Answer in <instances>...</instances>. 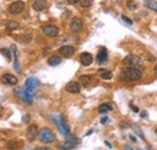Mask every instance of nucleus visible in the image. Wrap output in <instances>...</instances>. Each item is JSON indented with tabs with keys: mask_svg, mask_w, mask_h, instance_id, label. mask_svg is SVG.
Instances as JSON below:
<instances>
[{
	"mask_svg": "<svg viewBox=\"0 0 157 150\" xmlns=\"http://www.w3.org/2000/svg\"><path fill=\"white\" fill-rule=\"evenodd\" d=\"M155 73H156V76H157V65L155 67Z\"/></svg>",
	"mask_w": 157,
	"mask_h": 150,
	"instance_id": "nucleus-34",
	"label": "nucleus"
},
{
	"mask_svg": "<svg viewBox=\"0 0 157 150\" xmlns=\"http://www.w3.org/2000/svg\"><path fill=\"white\" fill-rule=\"evenodd\" d=\"M77 143H74L73 141H66V143L64 144H59L58 148H62V149H71V148H75Z\"/></svg>",
	"mask_w": 157,
	"mask_h": 150,
	"instance_id": "nucleus-21",
	"label": "nucleus"
},
{
	"mask_svg": "<svg viewBox=\"0 0 157 150\" xmlns=\"http://www.w3.org/2000/svg\"><path fill=\"white\" fill-rule=\"evenodd\" d=\"M17 147V144L15 143V142H10L9 144H7V148H16Z\"/></svg>",
	"mask_w": 157,
	"mask_h": 150,
	"instance_id": "nucleus-30",
	"label": "nucleus"
},
{
	"mask_svg": "<svg viewBox=\"0 0 157 150\" xmlns=\"http://www.w3.org/2000/svg\"><path fill=\"white\" fill-rule=\"evenodd\" d=\"M1 53H2V56H5L6 57V60H11V53H10V51L7 50V49H1V51H0Z\"/></svg>",
	"mask_w": 157,
	"mask_h": 150,
	"instance_id": "nucleus-26",
	"label": "nucleus"
},
{
	"mask_svg": "<svg viewBox=\"0 0 157 150\" xmlns=\"http://www.w3.org/2000/svg\"><path fill=\"white\" fill-rule=\"evenodd\" d=\"M1 81L4 84H7V85H16L18 82V79L16 76L11 75V74H5V75H2Z\"/></svg>",
	"mask_w": 157,
	"mask_h": 150,
	"instance_id": "nucleus-14",
	"label": "nucleus"
},
{
	"mask_svg": "<svg viewBox=\"0 0 157 150\" xmlns=\"http://www.w3.org/2000/svg\"><path fill=\"white\" fill-rule=\"evenodd\" d=\"M6 28L10 30H13V29H17L18 28V23L16 21H9L6 23Z\"/></svg>",
	"mask_w": 157,
	"mask_h": 150,
	"instance_id": "nucleus-24",
	"label": "nucleus"
},
{
	"mask_svg": "<svg viewBox=\"0 0 157 150\" xmlns=\"http://www.w3.org/2000/svg\"><path fill=\"white\" fill-rule=\"evenodd\" d=\"M121 78L127 81H138L141 78V71L135 67H127L121 71Z\"/></svg>",
	"mask_w": 157,
	"mask_h": 150,
	"instance_id": "nucleus-1",
	"label": "nucleus"
},
{
	"mask_svg": "<svg viewBox=\"0 0 157 150\" xmlns=\"http://www.w3.org/2000/svg\"><path fill=\"white\" fill-rule=\"evenodd\" d=\"M79 4L82 7H90L93 4V0H79Z\"/></svg>",
	"mask_w": 157,
	"mask_h": 150,
	"instance_id": "nucleus-25",
	"label": "nucleus"
},
{
	"mask_svg": "<svg viewBox=\"0 0 157 150\" xmlns=\"http://www.w3.org/2000/svg\"><path fill=\"white\" fill-rule=\"evenodd\" d=\"M106 60H108V50L105 47H103V49H100V51L97 55V60H98V63H104Z\"/></svg>",
	"mask_w": 157,
	"mask_h": 150,
	"instance_id": "nucleus-16",
	"label": "nucleus"
},
{
	"mask_svg": "<svg viewBox=\"0 0 157 150\" xmlns=\"http://www.w3.org/2000/svg\"><path fill=\"white\" fill-rule=\"evenodd\" d=\"M82 26H84V23H82V21H81L79 17L71 18V21H70V23H69L70 30H71L73 33H79V31H81Z\"/></svg>",
	"mask_w": 157,
	"mask_h": 150,
	"instance_id": "nucleus-7",
	"label": "nucleus"
},
{
	"mask_svg": "<svg viewBox=\"0 0 157 150\" xmlns=\"http://www.w3.org/2000/svg\"><path fill=\"white\" fill-rule=\"evenodd\" d=\"M58 52L62 55L63 57L69 58V57H71V56L75 53V47H74V46H70V45L62 46V47L59 49V51H58Z\"/></svg>",
	"mask_w": 157,
	"mask_h": 150,
	"instance_id": "nucleus-11",
	"label": "nucleus"
},
{
	"mask_svg": "<svg viewBox=\"0 0 157 150\" xmlns=\"http://www.w3.org/2000/svg\"><path fill=\"white\" fill-rule=\"evenodd\" d=\"M65 90L68 91V92H70V93H79L80 90H81V86H80L79 82L71 81V82H69V84L65 86Z\"/></svg>",
	"mask_w": 157,
	"mask_h": 150,
	"instance_id": "nucleus-13",
	"label": "nucleus"
},
{
	"mask_svg": "<svg viewBox=\"0 0 157 150\" xmlns=\"http://www.w3.org/2000/svg\"><path fill=\"white\" fill-rule=\"evenodd\" d=\"M37 136H39V139L42 143H45V144H50V143H52L56 139L55 133L50 128H42V130H40Z\"/></svg>",
	"mask_w": 157,
	"mask_h": 150,
	"instance_id": "nucleus-2",
	"label": "nucleus"
},
{
	"mask_svg": "<svg viewBox=\"0 0 157 150\" xmlns=\"http://www.w3.org/2000/svg\"><path fill=\"white\" fill-rule=\"evenodd\" d=\"M79 81L81 82L82 86H88L92 82V76L91 75H82V76H80Z\"/></svg>",
	"mask_w": 157,
	"mask_h": 150,
	"instance_id": "nucleus-18",
	"label": "nucleus"
},
{
	"mask_svg": "<svg viewBox=\"0 0 157 150\" xmlns=\"http://www.w3.org/2000/svg\"><path fill=\"white\" fill-rule=\"evenodd\" d=\"M15 93H16V96H18L21 99H23L24 102H27V103H29L30 104L31 102H33V97H31L30 94H28V92L26 91V89L23 90V89H16L15 90Z\"/></svg>",
	"mask_w": 157,
	"mask_h": 150,
	"instance_id": "nucleus-10",
	"label": "nucleus"
},
{
	"mask_svg": "<svg viewBox=\"0 0 157 150\" xmlns=\"http://www.w3.org/2000/svg\"><path fill=\"white\" fill-rule=\"evenodd\" d=\"M127 5H128V7L132 9V10H135V9H137V5H135L134 1H130V0H129V1L127 2Z\"/></svg>",
	"mask_w": 157,
	"mask_h": 150,
	"instance_id": "nucleus-27",
	"label": "nucleus"
},
{
	"mask_svg": "<svg viewBox=\"0 0 157 150\" xmlns=\"http://www.w3.org/2000/svg\"><path fill=\"white\" fill-rule=\"evenodd\" d=\"M53 119L56 121V123L58 125V127L61 128V132H62L65 137H69V136H70V128H69V125L66 123V121L64 120V118H61L59 121L57 120L55 116H53Z\"/></svg>",
	"mask_w": 157,
	"mask_h": 150,
	"instance_id": "nucleus-8",
	"label": "nucleus"
},
{
	"mask_svg": "<svg viewBox=\"0 0 157 150\" xmlns=\"http://www.w3.org/2000/svg\"><path fill=\"white\" fill-rule=\"evenodd\" d=\"M69 4H76V2H79V0H66Z\"/></svg>",
	"mask_w": 157,
	"mask_h": 150,
	"instance_id": "nucleus-32",
	"label": "nucleus"
},
{
	"mask_svg": "<svg viewBox=\"0 0 157 150\" xmlns=\"http://www.w3.org/2000/svg\"><path fill=\"white\" fill-rule=\"evenodd\" d=\"M42 33L47 38H56L58 35L59 30H58V28L56 26H53V24H46V26L42 27Z\"/></svg>",
	"mask_w": 157,
	"mask_h": 150,
	"instance_id": "nucleus-5",
	"label": "nucleus"
},
{
	"mask_svg": "<svg viewBox=\"0 0 157 150\" xmlns=\"http://www.w3.org/2000/svg\"><path fill=\"white\" fill-rule=\"evenodd\" d=\"M23 10H24V2H23V1H15V2H12V4L9 6V11H10V13H12V15L21 13Z\"/></svg>",
	"mask_w": 157,
	"mask_h": 150,
	"instance_id": "nucleus-6",
	"label": "nucleus"
},
{
	"mask_svg": "<svg viewBox=\"0 0 157 150\" xmlns=\"http://www.w3.org/2000/svg\"><path fill=\"white\" fill-rule=\"evenodd\" d=\"M92 60H93V57H92V55H91V53H88V52H84V53H81L80 62H81V64H82L84 67H88V65H91Z\"/></svg>",
	"mask_w": 157,
	"mask_h": 150,
	"instance_id": "nucleus-12",
	"label": "nucleus"
},
{
	"mask_svg": "<svg viewBox=\"0 0 157 150\" xmlns=\"http://www.w3.org/2000/svg\"><path fill=\"white\" fill-rule=\"evenodd\" d=\"M108 121H109V119H108V118H103V119L100 120V123H103V125H105V123H106Z\"/></svg>",
	"mask_w": 157,
	"mask_h": 150,
	"instance_id": "nucleus-31",
	"label": "nucleus"
},
{
	"mask_svg": "<svg viewBox=\"0 0 157 150\" xmlns=\"http://www.w3.org/2000/svg\"><path fill=\"white\" fill-rule=\"evenodd\" d=\"M156 136H157V130H156Z\"/></svg>",
	"mask_w": 157,
	"mask_h": 150,
	"instance_id": "nucleus-36",
	"label": "nucleus"
},
{
	"mask_svg": "<svg viewBox=\"0 0 157 150\" xmlns=\"http://www.w3.org/2000/svg\"><path fill=\"white\" fill-rule=\"evenodd\" d=\"M122 20L125 21V22L127 23V24H129V26H130V24H133L132 20H129V18H128V17H126V16H122Z\"/></svg>",
	"mask_w": 157,
	"mask_h": 150,
	"instance_id": "nucleus-28",
	"label": "nucleus"
},
{
	"mask_svg": "<svg viewBox=\"0 0 157 150\" xmlns=\"http://www.w3.org/2000/svg\"><path fill=\"white\" fill-rule=\"evenodd\" d=\"M145 5L151 9L152 11L157 12V1H154V0H145Z\"/></svg>",
	"mask_w": 157,
	"mask_h": 150,
	"instance_id": "nucleus-23",
	"label": "nucleus"
},
{
	"mask_svg": "<svg viewBox=\"0 0 157 150\" xmlns=\"http://www.w3.org/2000/svg\"><path fill=\"white\" fill-rule=\"evenodd\" d=\"M123 63L127 67H135V68H138V67H140L143 64V60H141L140 57H138L135 55H128L123 60Z\"/></svg>",
	"mask_w": 157,
	"mask_h": 150,
	"instance_id": "nucleus-3",
	"label": "nucleus"
},
{
	"mask_svg": "<svg viewBox=\"0 0 157 150\" xmlns=\"http://www.w3.org/2000/svg\"><path fill=\"white\" fill-rule=\"evenodd\" d=\"M37 134H39V133H37V126H36V125H29L28 128H27V132H26L27 139H28L29 142H33V141L36 138Z\"/></svg>",
	"mask_w": 157,
	"mask_h": 150,
	"instance_id": "nucleus-9",
	"label": "nucleus"
},
{
	"mask_svg": "<svg viewBox=\"0 0 157 150\" xmlns=\"http://www.w3.org/2000/svg\"><path fill=\"white\" fill-rule=\"evenodd\" d=\"M12 51H13V56H15V69L18 71L20 70V63H18V53H17V47L15 45H12Z\"/></svg>",
	"mask_w": 157,
	"mask_h": 150,
	"instance_id": "nucleus-20",
	"label": "nucleus"
},
{
	"mask_svg": "<svg viewBox=\"0 0 157 150\" xmlns=\"http://www.w3.org/2000/svg\"><path fill=\"white\" fill-rule=\"evenodd\" d=\"M46 6H47L46 0H35L34 4H33V9L35 11H42V10L46 9Z\"/></svg>",
	"mask_w": 157,
	"mask_h": 150,
	"instance_id": "nucleus-15",
	"label": "nucleus"
},
{
	"mask_svg": "<svg viewBox=\"0 0 157 150\" xmlns=\"http://www.w3.org/2000/svg\"><path fill=\"white\" fill-rule=\"evenodd\" d=\"M29 119H30L29 115H24V116L22 118V121H23L24 123H28V122H29Z\"/></svg>",
	"mask_w": 157,
	"mask_h": 150,
	"instance_id": "nucleus-29",
	"label": "nucleus"
},
{
	"mask_svg": "<svg viewBox=\"0 0 157 150\" xmlns=\"http://www.w3.org/2000/svg\"><path fill=\"white\" fill-rule=\"evenodd\" d=\"M39 86V80L34 76H30L26 80V91L28 92V94H30L31 97H34V90Z\"/></svg>",
	"mask_w": 157,
	"mask_h": 150,
	"instance_id": "nucleus-4",
	"label": "nucleus"
},
{
	"mask_svg": "<svg viewBox=\"0 0 157 150\" xmlns=\"http://www.w3.org/2000/svg\"><path fill=\"white\" fill-rule=\"evenodd\" d=\"M98 73H99L100 78L104 79V80H110L112 78V73L110 70H108V69H99Z\"/></svg>",
	"mask_w": 157,
	"mask_h": 150,
	"instance_id": "nucleus-17",
	"label": "nucleus"
},
{
	"mask_svg": "<svg viewBox=\"0 0 157 150\" xmlns=\"http://www.w3.org/2000/svg\"><path fill=\"white\" fill-rule=\"evenodd\" d=\"M0 112H1V107H0Z\"/></svg>",
	"mask_w": 157,
	"mask_h": 150,
	"instance_id": "nucleus-35",
	"label": "nucleus"
},
{
	"mask_svg": "<svg viewBox=\"0 0 157 150\" xmlns=\"http://www.w3.org/2000/svg\"><path fill=\"white\" fill-rule=\"evenodd\" d=\"M61 63H62V58H61L59 56H51V57L48 58V64L52 65V67L58 65V64H61Z\"/></svg>",
	"mask_w": 157,
	"mask_h": 150,
	"instance_id": "nucleus-19",
	"label": "nucleus"
},
{
	"mask_svg": "<svg viewBox=\"0 0 157 150\" xmlns=\"http://www.w3.org/2000/svg\"><path fill=\"white\" fill-rule=\"evenodd\" d=\"M129 139H130L132 142H137V141H135V137H134V136H132V134L129 136Z\"/></svg>",
	"mask_w": 157,
	"mask_h": 150,
	"instance_id": "nucleus-33",
	"label": "nucleus"
},
{
	"mask_svg": "<svg viewBox=\"0 0 157 150\" xmlns=\"http://www.w3.org/2000/svg\"><path fill=\"white\" fill-rule=\"evenodd\" d=\"M111 109H112V105H110V104H102V105L99 107V113H100V114H106V113H109Z\"/></svg>",
	"mask_w": 157,
	"mask_h": 150,
	"instance_id": "nucleus-22",
	"label": "nucleus"
}]
</instances>
